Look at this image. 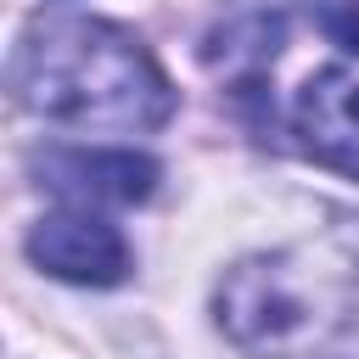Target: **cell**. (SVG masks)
<instances>
[{
  "label": "cell",
  "mask_w": 359,
  "mask_h": 359,
  "mask_svg": "<svg viewBox=\"0 0 359 359\" xmlns=\"http://www.w3.org/2000/svg\"><path fill=\"white\" fill-rule=\"evenodd\" d=\"M280 34H286L280 6H269V0H247V6H236L230 17L213 22L202 56H208V67L224 73V79H258V73L275 62Z\"/></svg>",
  "instance_id": "cell-6"
},
{
  "label": "cell",
  "mask_w": 359,
  "mask_h": 359,
  "mask_svg": "<svg viewBox=\"0 0 359 359\" xmlns=\"http://www.w3.org/2000/svg\"><path fill=\"white\" fill-rule=\"evenodd\" d=\"M11 84L28 112L79 129H151L174 112L151 50L90 17H39L17 45Z\"/></svg>",
  "instance_id": "cell-2"
},
{
  "label": "cell",
  "mask_w": 359,
  "mask_h": 359,
  "mask_svg": "<svg viewBox=\"0 0 359 359\" xmlns=\"http://www.w3.org/2000/svg\"><path fill=\"white\" fill-rule=\"evenodd\" d=\"M297 135L303 146L359 180V79L348 67H325L297 95Z\"/></svg>",
  "instance_id": "cell-5"
},
{
  "label": "cell",
  "mask_w": 359,
  "mask_h": 359,
  "mask_svg": "<svg viewBox=\"0 0 359 359\" xmlns=\"http://www.w3.org/2000/svg\"><path fill=\"white\" fill-rule=\"evenodd\" d=\"M39 185H50L62 202L73 208H95V202H146L157 185V163L135 157V151H84V146H56L45 157H34Z\"/></svg>",
  "instance_id": "cell-4"
},
{
  "label": "cell",
  "mask_w": 359,
  "mask_h": 359,
  "mask_svg": "<svg viewBox=\"0 0 359 359\" xmlns=\"http://www.w3.org/2000/svg\"><path fill=\"white\" fill-rule=\"evenodd\" d=\"M28 258L39 269H50L56 280H79V286H112L129 269V247L123 236L95 219L90 208H62L45 213L28 236Z\"/></svg>",
  "instance_id": "cell-3"
},
{
  "label": "cell",
  "mask_w": 359,
  "mask_h": 359,
  "mask_svg": "<svg viewBox=\"0 0 359 359\" xmlns=\"http://www.w3.org/2000/svg\"><path fill=\"white\" fill-rule=\"evenodd\" d=\"M219 325L252 359H359V224L241 258Z\"/></svg>",
  "instance_id": "cell-1"
},
{
  "label": "cell",
  "mask_w": 359,
  "mask_h": 359,
  "mask_svg": "<svg viewBox=\"0 0 359 359\" xmlns=\"http://www.w3.org/2000/svg\"><path fill=\"white\" fill-rule=\"evenodd\" d=\"M314 11H320V28L342 50H359V0H314Z\"/></svg>",
  "instance_id": "cell-7"
}]
</instances>
